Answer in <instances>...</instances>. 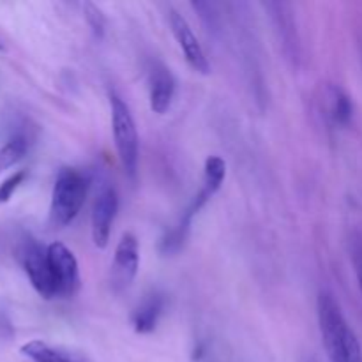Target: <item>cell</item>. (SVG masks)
Listing matches in <instances>:
<instances>
[{"mask_svg": "<svg viewBox=\"0 0 362 362\" xmlns=\"http://www.w3.org/2000/svg\"><path fill=\"white\" fill-rule=\"evenodd\" d=\"M317 313L322 339L331 362H362L359 339L332 293L325 290L318 293Z\"/></svg>", "mask_w": 362, "mask_h": 362, "instance_id": "obj_1", "label": "cell"}, {"mask_svg": "<svg viewBox=\"0 0 362 362\" xmlns=\"http://www.w3.org/2000/svg\"><path fill=\"white\" fill-rule=\"evenodd\" d=\"M90 180L76 168H62L57 175L49 204V223L57 228L71 225L80 214Z\"/></svg>", "mask_w": 362, "mask_h": 362, "instance_id": "obj_2", "label": "cell"}, {"mask_svg": "<svg viewBox=\"0 0 362 362\" xmlns=\"http://www.w3.org/2000/svg\"><path fill=\"white\" fill-rule=\"evenodd\" d=\"M226 177V163L223 161L219 156H209L207 161H205L204 168V186L198 191L197 197L193 198V202L189 204V207L184 211V214L180 216V221L177 223V226H173L161 240V251L163 253H173V251H179L182 247V244L186 243L187 233H189L191 221H193L194 216L200 212V209L218 193V187H221L223 180Z\"/></svg>", "mask_w": 362, "mask_h": 362, "instance_id": "obj_3", "label": "cell"}, {"mask_svg": "<svg viewBox=\"0 0 362 362\" xmlns=\"http://www.w3.org/2000/svg\"><path fill=\"white\" fill-rule=\"evenodd\" d=\"M110 110H112L113 140H115L120 165H122L126 175L129 179H134L138 172L140 145H138V131L133 113H131L127 103L113 90H110Z\"/></svg>", "mask_w": 362, "mask_h": 362, "instance_id": "obj_4", "label": "cell"}, {"mask_svg": "<svg viewBox=\"0 0 362 362\" xmlns=\"http://www.w3.org/2000/svg\"><path fill=\"white\" fill-rule=\"evenodd\" d=\"M18 260H20L21 267H23L25 274H27L28 281L34 286L35 292L42 299H53L55 297V288H53L52 274H49L46 247L41 246L32 237H27V239H23L20 243Z\"/></svg>", "mask_w": 362, "mask_h": 362, "instance_id": "obj_5", "label": "cell"}, {"mask_svg": "<svg viewBox=\"0 0 362 362\" xmlns=\"http://www.w3.org/2000/svg\"><path fill=\"white\" fill-rule=\"evenodd\" d=\"M55 297H71L80 288V267L73 251L62 243L46 246Z\"/></svg>", "mask_w": 362, "mask_h": 362, "instance_id": "obj_6", "label": "cell"}, {"mask_svg": "<svg viewBox=\"0 0 362 362\" xmlns=\"http://www.w3.org/2000/svg\"><path fill=\"white\" fill-rule=\"evenodd\" d=\"M117 211H119L117 191L112 186L101 187V191L95 197L90 216L92 240H94L95 247H99V250H105L108 246L113 221L117 218Z\"/></svg>", "mask_w": 362, "mask_h": 362, "instance_id": "obj_7", "label": "cell"}, {"mask_svg": "<svg viewBox=\"0 0 362 362\" xmlns=\"http://www.w3.org/2000/svg\"><path fill=\"white\" fill-rule=\"evenodd\" d=\"M140 267V246L133 233H124L115 247L112 264V286L115 290L129 288Z\"/></svg>", "mask_w": 362, "mask_h": 362, "instance_id": "obj_8", "label": "cell"}, {"mask_svg": "<svg viewBox=\"0 0 362 362\" xmlns=\"http://www.w3.org/2000/svg\"><path fill=\"white\" fill-rule=\"evenodd\" d=\"M168 21L170 28L173 32V37L179 42V48L182 49L184 59L189 64L191 69H194L200 74L211 73V66H209V60L205 57L204 48H202L200 41L197 39V35H194L193 28L186 21V18L172 9L168 14Z\"/></svg>", "mask_w": 362, "mask_h": 362, "instance_id": "obj_9", "label": "cell"}, {"mask_svg": "<svg viewBox=\"0 0 362 362\" xmlns=\"http://www.w3.org/2000/svg\"><path fill=\"white\" fill-rule=\"evenodd\" d=\"M175 95V78L163 64L156 62L148 71V105L158 115L170 110Z\"/></svg>", "mask_w": 362, "mask_h": 362, "instance_id": "obj_10", "label": "cell"}, {"mask_svg": "<svg viewBox=\"0 0 362 362\" xmlns=\"http://www.w3.org/2000/svg\"><path fill=\"white\" fill-rule=\"evenodd\" d=\"M165 310V299L159 293H151L144 299V303L134 310L133 327L138 334H151L161 318Z\"/></svg>", "mask_w": 362, "mask_h": 362, "instance_id": "obj_11", "label": "cell"}, {"mask_svg": "<svg viewBox=\"0 0 362 362\" xmlns=\"http://www.w3.org/2000/svg\"><path fill=\"white\" fill-rule=\"evenodd\" d=\"M324 112L336 126H346L354 115V105L345 90L329 85L324 94Z\"/></svg>", "mask_w": 362, "mask_h": 362, "instance_id": "obj_12", "label": "cell"}, {"mask_svg": "<svg viewBox=\"0 0 362 362\" xmlns=\"http://www.w3.org/2000/svg\"><path fill=\"white\" fill-rule=\"evenodd\" d=\"M21 354L32 362H88L85 357L59 346L48 345L41 339H32L21 346Z\"/></svg>", "mask_w": 362, "mask_h": 362, "instance_id": "obj_13", "label": "cell"}, {"mask_svg": "<svg viewBox=\"0 0 362 362\" xmlns=\"http://www.w3.org/2000/svg\"><path fill=\"white\" fill-rule=\"evenodd\" d=\"M267 7L272 11V18L278 27L276 30L279 32V37L285 45V52L290 57H296L299 42L296 37V23H293L292 13H290V6L288 4H267Z\"/></svg>", "mask_w": 362, "mask_h": 362, "instance_id": "obj_14", "label": "cell"}, {"mask_svg": "<svg viewBox=\"0 0 362 362\" xmlns=\"http://www.w3.org/2000/svg\"><path fill=\"white\" fill-rule=\"evenodd\" d=\"M28 152V138L25 134H14L2 148H0V172L13 168Z\"/></svg>", "mask_w": 362, "mask_h": 362, "instance_id": "obj_15", "label": "cell"}, {"mask_svg": "<svg viewBox=\"0 0 362 362\" xmlns=\"http://www.w3.org/2000/svg\"><path fill=\"white\" fill-rule=\"evenodd\" d=\"M27 179V172L25 170H18L13 175L7 177L2 184H0V204H6L13 198V194L16 193L18 187L23 184V180Z\"/></svg>", "mask_w": 362, "mask_h": 362, "instance_id": "obj_16", "label": "cell"}, {"mask_svg": "<svg viewBox=\"0 0 362 362\" xmlns=\"http://www.w3.org/2000/svg\"><path fill=\"white\" fill-rule=\"evenodd\" d=\"M352 262H354V271H356L357 283L362 293V237H356L352 240Z\"/></svg>", "mask_w": 362, "mask_h": 362, "instance_id": "obj_17", "label": "cell"}]
</instances>
